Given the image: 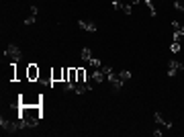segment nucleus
<instances>
[{
	"mask_svg": "<svg viewBox=\"0 0 184 137\" xmlns=\"http://www.w3.org/2000/svg\"><path fill=\"white\" fill-rule=\"evenodd\" d=\"M88 64H90L92 68H96V70L100 68V61H98V59H96V57H92V59H90V61H88Z\"/></svg>",
	"mask_w": 184,
	"mask_h": 137,
	"instance_id": "nucleus-16",
	"label": "nucleus"
},
{
	"mask_svg": "<svg viewBox=\"0 0 184 137\" xmlns=\"http://www.w3.org/2000/svg\"><path fill=\"white\" fill-rule=\"evenodd\" d=\"M119 78H121L123 82H127L129 78H131V72H129V70H123V72H119Z\"/></svg>",
	"mask_w": 184,
	"mask_h": 137,
	"instance_id": "nucleus-13",
	"label": "nucleus"
},
{
	"mask_svg": "<svg viewBox=\"0 0 184 137\" xmlns=\"http://www.w3.org/2000/svg\"><path fill=\"white\" fill-rule=\"evenodd\" d=\"M143 2H145V6H147V8H150V12H151V16H156V6H153V2H151V0H143Z\"/></svg>",
	"mask_w": 184,
	"mask_h": 137,
	"instance_id": "nucleus-14",
	"label": "nucleus"
},
{
	"mask_svg": "<svg viewBox=\"0 0 184 137\" xmlns=\"http://www.w3.org/2000/svg\"><path fill=\"white\" fill-rule=\"evenodd\" d=\"M76 72H78V80H76V82H78V84H86V86H90V88H92V84L88 82V74H86V70H84V68H76Z\"/></svg>",
	"mask_w": 184,
	"mask_h": 137,
	"instance_id": "nucleus-6",
	"label": "nucleus"
},
{
	"mask_svg": "<svg viewBox=\"0 0 184 137\" xmlns=\"http://www.w3.org/2000/svg\"><path fill=\"white\" fill-rule=\"evenodd\" d=\"M182 33H184V23H182Z\"/></svg>",
	"mask_w": 184,
	"mask_h": 137,
	"instance_id": "nucleus-22",
	"label": "nucleus"
},
{
	"mask_svg": "<svg viewBox=\"0 0 184 137\" xmlns=\"http://www.w3.org/2000/svg\"><path fill=\"white\" fill-rule=\"evenodd\" d=\"M21 78H27V66H25V68L16 66V80L14 82H21Z\"/></svg>",
	"mask_w": 184,
	"mask_h": 137,
	"instance_id": "nucleus-10",
	"label": "nucleus"
},
{
	"mask_svg": "<svg viewBox=\"0 0 184 137\" xmlns=\"http://www.w3.org/2000/svg\"><path fill=\"white\" fill-rule=\"evenodd\" d=\"M180 39H182V33H174V41H178V43H180Z\"/></svg>",
	"mask_w": 184,
	"mask_h": 137,
	"instance_id": "nucleus-20",
	"label": "nucleus"
},
{
	"mask_svg": "<svg viewBox=\"0 0 184 137\" xmlns=\"http://www.w3.org/2000/svg\"><path fill=\"white\" fill-rule=\"evenodd\" d=\"M113 8H117V10H121V8H123V4H121L119 0H113Z\"/></svg>",
	"mask_w": 184,
	"mask_h": 137,
	"instance_id": "nucleus-18",
	"label": "nucleus"
},
{
	"mask_svg": "<svg viewBox=\"0 0 184 137\" xmlns=\"http://www.w3.org/2000/svg\"><path fill=\"white\" fill-rule=\"evenodd\" d=\"M39 76H41V68H39L37 64H29V66H27V80L39 82Z\"/></svg>",
	"mask_w": 184,
	"mask_h": 137,
	"instance_id": "nucleus-2",
	"label": "nucleus"
},
{
	"mask_svg": "<svg viewBox=\"0 0 184 137\" xmlns=\"http://www.w3.org/2000/svg\"><path fill=\"white\" fill-rule=\"evenodd\" d=\"M180 70H184V66L178 61V59H172V61L168 64V76L172 78V76H176V72H180Z\"/></svg>",
	"mask_w": 184,
	"mask_h": 137,
	"instance_id": "nucleus-4",
	"label": "nucleus"
},
{
	"mask_svg": "<svg viewBox=\"0 0 184 137\" xmlns=\"http://www.w3.org/2000/svg\"><path fill=\"white\" fill-rule=\"evenodd\" d=\"M43 117L41 104H21L19 106V119L25 123V127H35Z\"/></svg>",
	"mask_w": 184,
	"mask_h": 137,
	"instance_id": "nucleus-1",
	"label": "nucleus"
},
{
	"mask_svg": "<svg viewBox=\"0 0 184 137\" xmlns=\"http://www.w3.org/2000/svg\"><path fill=\"white\" fill-rule=\"evenodd\" d=\"M131 2H133V4H137V2H139V0H131Z\"/></svg>",
	"mask_w": 184,
	"mask_h": 137,
	"instance_id": "nucleus-21",
	"label": "nucleus"
},
{
	"mask_svg": "<svg viewBox=\"0 0 184 137\" xmlns=\"http://www.w3.org/2000/svg\"><path fill=\"white\" fill-rule=\"evenodd\" d=\"M35 23V14L33 16H27V19H25V25H33Z\"/></svg>",
	"mask_w": 184,
	"mask_h": 137,
	"instance_id": "nucleus-19",
	"label": "nucleus"
},
{
	"mask_svg": "<svg viewBox=\"0 0 184 137\" xmlns=\"http://www.w3.org/2000/svg\"><path fill=\"white\" fill-rule=\"evenodd\" d=\"M41 94H25V96H21V100L19 103L21 104H41Z\"/></svg>",
	"mask_w": 184,
	"mask_h": 137,
	"instance_id": "nucleus-3",
	"label": "nucleus"
},
{
	"mask_svg": "<svg viewBox=\"0 0 184 137\" xmlns=\"http://www.w3.org/2000/svg\"><path fill=\"white\" fill-rule=\"evenodd\" d=\"M153 119H156V123H158L160 127H164V129H170V127H172V123H170V121H164L162 113H156V115H153Z\"/></svg>",
	"mask_w": 184,
	"mask_h": 137,
	"instance_id": "nucleus-8",
	"label": "nucleus"
},
{
	"mask_svg": "<svg viewBox=\"0 0 184 137\" xmlns=\"http://www.w3.org/2000/svg\"><path fill=\"white\" fill-rule=\"evenodd\" d=\"M51 80L64 82V68H51Z\"/></svg>",
	"mask_w": 184,
	"mask_h": 137,
	"instance_id": "nucleus-7",
	"label": "nucleus"
},
{
	"mask_svg": "<svg viewBox=\"0 0 184 137\" xmlns=\"http://www.w3.org/2000/svg\"><path fill=\"white\" fill-rule=\"evenodd\" d=\"M6 55L10 57L12 61H19L21 59V49L16 45H8V49H6Z\"/></svg>",
	"mask_w": 184,
	"mask_h": 137,
	"instance_id": "nucleus-5",
	"label": "nucleus"
},
{
	"mask_svg": "<svg viewBox=\"0 0 184 137\" xmlns=\"http://www.w3.org/2000/svg\"><path fill=\"white\" fill-rule=\"evenodd\" d=\"M121 10L125 12V14H131V12H133V8H131V4H123V8H121Z\"/></svg>",
	"mask_w": 184,
	"mask_h": 137,
	"instance_id": "nucleus-17",
	"label": "nucleus"
},
{
	"mask_svg": "<svg viewBox=\"0 0 184 137\" xmlns=\"http://www.w3.org/2000/svg\"><path fill=\"white\" fill-rule=\"evenodd\" d=\"M92 80H94V82H104V72L98 68L94 74H92Z\"/></svg>",
	"mask_w": 184,
	"mask_h": 137,
	"instance_id": "nucleus-11",
	"label": "nucleus"
},
{
	"mask_svg": "<svg viewBox=\"0 0 184 137\" xmlns=\"http://www.w3.org/2000/svg\"><path fill=\"white\" fill-rule=\"evenodd\" d=\"M82 59H84V61H90L92 59V53H90V49H88V47H84V49H82Z\"/></svg>",
	"mask_w": 184,
	"mask_h": 137,
	"instance_id": "nucleus-12",
	"label": "nucleus"
},
{
	"mask_svg": "<svg viewBox=\"0 0 184 137\" xmlns=\"http://www.w3.org/2000/svg\"><path fill=\"white\" fill-rule=\"evenodd\" d=\"M80 27L86 31H96V23H92V21H80Z\"/></svg>",
	"mask_w": 184,
	"mask_h": 137,
	"instance_id": "nucleus-9",
	"label": "nucleus"
},
{
	"mask_svg": "<svg viewBox=\"0 0 184 137\" xmlns=\"http://www.w3.org/2000/svg\"><path fill=\"white\" fill-rule=\"evenodd\" d=\"M180 49H182V47H180V43H178V41H174L172 47H170V51H172V53H180Z\"/></svg>",
	"mask_w": 184,
	"mask_h": 137,
	"instance_id": "nucleus-15",
	"label": "nucleus"
}]
</instances>
